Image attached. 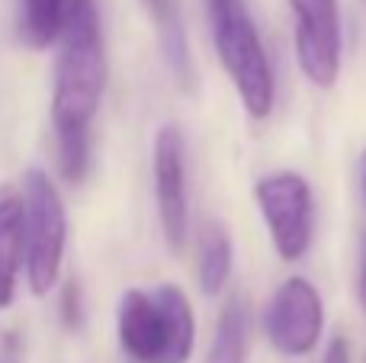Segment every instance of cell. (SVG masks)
Returning a JSON list of instances; mask_svg holds the SVG:
<instances>
[{
	"mask_svg": "<svg viewBox=\"0 0 366 363\" xmlns=\"http://www.w3.org/2000/svg\"><path fill=\"white\" fill-rule=\"evenodd\" d=\"M116 334L132 363H187L196 344L193 306L174 283L126 289L116 309Z\"/></svg>",
	"mask_w": 366,
	"mask_h": 363,
	"instance_id": "obj_2",
	"label": "cell"
},
{
	"mask_svg": "<svg viewBox=\"0 0 366 363\" xmlns=\"http://www.w3.org/2000/svg\"><path fill=\"white\" fill-rule=\"evenodd\" d=\"M23 206H26V283L36 296H45L58 283L68 244V212L55 180L39 167L23 174Z\"/></svg>",
	"mask_w": 366,
	"mask_h": 363,
	"instance_id": "obj_4",
	"label": "cell"
},
{
	"mask_svg": "<svg viewBox=\"0 0 366 363\" xmlns=\"http://www.w3.org/2000/svg\"><path fill=\"white\" fill-rule=\"evenodd\" d=\"M322 363H350V344L344 334H335L328 344V351H325V360Z\"/></svg>",
	"mask_w": 366,
	"mask_h": 363,
	"instance_id": "obj_16",
	"label": "cell"
},
{
	"mask_svg": "<svg viewBox=\"0 0 366 363\" xmlns=\"http://www.w3.org/2000/svg\"><path fill=\"white\" fill-rule=\"evenodd\" d=\"M58 315H61V325L68 332H81L84 328V289L77 280H64L61 287V299H58Z\"/></svg>",
	"mask_w": 366,
	"mask_h": 363,
	"instance_id": "obj_15",
	"label": "cell"
},
{
	"mask_svg": "<svg viewBox=\"0 0 366 363\" xmlns=\"http://www.w3.org/2000/svg\"><path fill=\"white\" fill-rule=\"evenodd\" d=\"M357 299L366 312V242H363V257H360V277H357Z\"/></svg>",
	"mask_w": 366,
	"mask_h": 363,
	"instance_id": "obj_17",
	"label": "cell"
},
{
	"mask_svg": "<svg viewBox=\"0 0 366 363\" xmlns=\"http://www.w3.org/2000/svg\"><path fill=\"white\" fill-rule=\"evenodd\" d=\"M142 6L148 10V16H152V23H154L161 55H164L177 87L187 90V94H193L196 90V68H193V55H189L187 29H183V19H180V4L177 0H142Z\"/></svg>",
	"mask_w": 366,
	"mask_h": 363,
	"instance_id": "obj_10",
	"label": "cell"
},
{
	"mask_svg": "<svg viewBox=\"0 0 366 363\" xmlns=\"http://www.w3.org/2000/svg\"><path fill=\"white\" fill-rule=\"evenodd\" d=\"M254 199L277 254L283 261H302L315 235V199L309 180L296 171L270 174L257 180Z\"/></svg>",
	"mask_w": 366,
	"mask_h": 363,
	"instance_id": "obj_5",
	"label": "cell"
},
{
	"mask_svg": "<svg viewBox=\"0 0 366 363\" xmlns=\"http://www.w3.org/2000/svg\"><path fill=\"white\" fill-rule=\"evenodd\" d=\"M360 193H363V203H366V151H363V161H360Z\"/></svg>",
	"mask_w": 366,
	"mask_h": 363,
	"instance_id": "obj_18",
	"label": "cell"
},
{
	"mask_svg": "<svg viewBox=\"0 0 366 363\" xmlns=\"http://www.w3.org/2000/svg\"><path fill=\"white\" fill-rule=\"evenodd\" d=\"M77 0H19L16 36L29 49H49L61 39Z\"/></svg>",
	"mask_w": 366,
	"mask_h": 363,
	"instance_id": "obj_11",
	"label": "cell"
},
{
	"mask_svg": "<svg viewBox=\"0 0 366 363\" xmlns=\"http://www.w3.org/2000/svg\"><path fill=\"white\" fill-rule=\"evenodd\" d=\"M325 328L322 296L305 277H290L264 309V334L283 357H305L318 347Z\"/></svg>",
	"mask_w": 366,
	"mask_h": 363,
	"instance_id": "obj_6",
	"label": "cell"
},
{
	"mask_svg": "<svg viewBox=\"0 0 366 363\" xmlns=\"http://www.w3.org/2000/svg\"><path fill=\"white\" fill-rule=\"evenodd\" d=\"M55 145H58V171L68 184H81L90 171V129H58L55 132Z\"/></svg>",
	"mask_w": 366,
	"mask_h": 363,
	"instance_id": "obj_14",
	"label": "cell"
},
{
	"mask_svg": "<svg viewBox=\"0 0 366 363\" xmlns=\"http://www.w3.org/2000/svg\"><path fill=\"white\" fill-rule=\"evenodd\" d=\"M196 274H199V287L206 296L222 293V287L232 277V235H228L225 222H206L199 232V248H196Z\"/></svg>",
	"mask_w": 366,
	"mask_h": 363,
	"instance_id": "obj_13",
	"label": "cell"
},
{
	"mask_svg": "<svg viewBox=\"0 0 366 363\" xmlns=\"http://www.w3.org/2000/svg\"><path fill=\"white\" fill-rule=\"evenodd\" d=\"M247 344H251V302L247 296L234 293L222 306L215 338L202 363H247Z\"/></svg>",
	"mask_w": 366,
	"mask_h": 363,
	"instance_id": "obj_12",
	"label": "cell"
},
{
	"mask_svg": "<svg viewBox=\"0 0 366 363\" xmlns=\"http://www.w3.org/2000/svg\"><path fill=\"white\" fill-rule=\"evenodd\" d=\"M26 254V206L23 193L0 187V309L16 296V277Z\"/></svg>",
	"mask_w": 366,
	"mask_h": 363,
	"instance_id": "obj_9",
	"label": "cell"
},
{
	"mask_svg": "<svg viewBox=\"0 0 366 363\" xmlns=\"http://www.w3.org/2000/svg\"><path fill=\"white\" fill-rule=\"evenodd\" d=\"M0 363H6V360H0Z\"/></svg>",
	"mask_w": 366,
	"mask_h": 363,
	"instance_id": "obj_19",
	"label": "cell"
},
{
	"mask_svg": "<svg viewBox=\"0 0 366 363\" xmlns=\"http://www.w3.org/2000/svg\"><path fill=\"white\" fill-rule=\"evenodd\" d=\"M296 13V58L315 87H335L341 74V10L337 0H290Z\"/></svg>",
	"mask_w": 366,
	"mask_h": 363,
	"instance_id": "obj_7",
	"label": "cell"
},
{
	"mask_svg": "<svg viewBox=\"0 0 366 363\" xmlns=\"http://www.w3.org/2000/svg\"><path fill=\"white\" fill-rule=\"evenodd\" d=\"M107 90V49L94 0H77L58 39L55 81H51V126L90 129Z\"/></svg>",
	"mask_w": 366,
	"mask_h": 363,
	"instance_id": "obj_1",
	"label": "cell"
},
{
	"mask_svg": "<svg viewBox=\"0 0 366 363\" xmlns=\"http://www.w3.org/2000/svg\"><path fill=\"white\" fill-rule=\"evenodd\" d=\"M206 13L219 61L238 90L241 106L247 109L251 119H267L277 100V81H273L270 58L247 4L244 0H206Z\"/></svg>",
	"mask_w": 366,
	"mask_h": 363,
	"instance_id": "obj_3",
	"label": "cell"
},
{
	"mask_svg": "<svg viewBox=\"0 0 366 363\" xmlns=\"http://www.w3.org/2000/svg\"><path fill=\"white\" fill-rule=\"evenodd\" d=\"M154 199H158V219L164 242L174 251H183L189 232V206H187V148L183 132L174 122L158 129L154 135Z\"/></svg>",
	"mask_w": 366,
	"mask_h": 363,
	"instance_id": "obj_8",
	"label": "cell"
}]
</instances>
